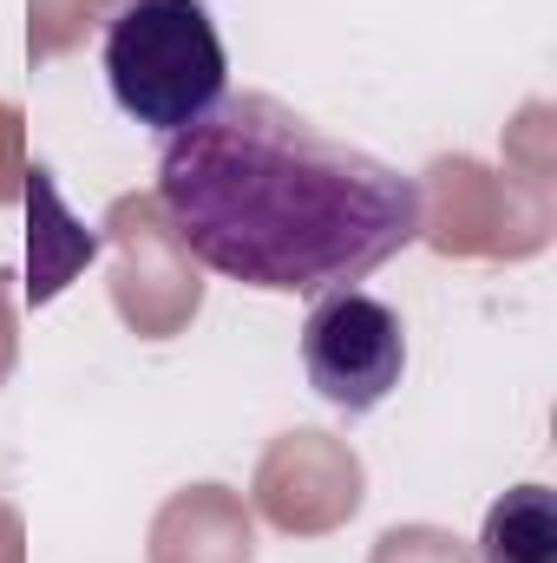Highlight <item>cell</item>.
<instances>
[{
  "label": "cell",
  "instance_id": "cell-1",
  "mask_svg": "<svg viewBox=\"0 0 557 563\" xmlns=\"http://www.w3.org/2000/svg\"><path fill=\"white\" fill-rule=\"evenodd\" d=\"M157 210L210 276L308 301L374 276L426 223L419 177L270 92H223L164 139Z\"/></svg>",
  "mask_w": 557,
  "mask_h": 563
},
{
  "label": "cell",
  "instance_id": "cell-2",
  "mask_svg": "<svg viewBox=\"0 0 557 563\" xmlns=\"http://www.w3.org/2000/svg\"><path fill=\"white\" fill-rule=\"evenodd\" d=\"M99 66L119 112L157 139H177L230 92V53L204 0H125L106 26Z\"/></svg>",
  "mask_w": 557,
  "mask_h": 563
},
{
  "label": "cell",
  "instance_id": "cell-3",
  "mask_svg": "<svg viewBox=\"0 0 557 563\" xmlns=\"http://www.w3.org/2000/svg\"><path fill=\"white\" fill-rule=\"evenodd\" d=\"M302 367L335 413H374L407 374V328L381 295L361 288L315 295L302 321Z\"/></svg>",
  "mask_w": 557,
  "mask_h": 563
},
{
  "label": "cell",
  "instance_id": "cell-4",
  "mask_svg": "<svg viewBox=\"0 0 557 563\" xmlns=\"http://www.w3.org/2000/svg\"><path fill=\"white\" fill-rule=\"evenodd\" d=\"M479 563H557V505L545 485H518L485 511Z\"/></svg>",
  "mask_w": 557,
  "mask_h": 563
}]
</instances>
